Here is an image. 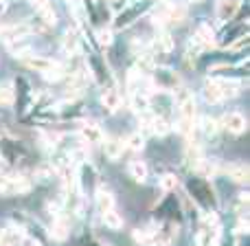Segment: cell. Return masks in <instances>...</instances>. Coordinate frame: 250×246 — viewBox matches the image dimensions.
Returning a JSON list of instances; mask_svg holds the SVG:
<instances>
[{
  "label": "cell",
  "instance_id": "cell-1",
  "mask_svg": "<svg viewBox=\"0 0 250 246\" xmlns=\"http://www.w3.org/2000/svg\"><path fill=\"white\" fill-rule=\"evenodd\" d=\"M178 119H180V132L191 136V132L195 130V121H198V106H195L193 95L185 92V97L178 104Z\"/></svg>",
  "mask_w": 250,
  "mask_h": 246
},
{
  "label": "cell",
  "instance_id": "cell-2",
  "mask_svg": "<svg viewBox=\"0 0 250 246\" xmlns=\"http://www.w3.org/2000/svg\"><path fill=\"white\" fill-rule=\"evenodd\" d=\"M13 55L20 57V62L26 66V68L38 70V73H44V70L53 68V66L57 64L55 60H51V57H42V55H38V53H31V51H18V53H13Z\"/></svg>",
  "mask_w": 250,
  "mask_h": 246
},
{
  "label": "cell",
  "instance_id": "cell-3",
  "mask_svg": "<svg viewBox=\"0 0 250 246\" xmlns=\"http://www.w3.org/2000/svg\"><path fill=\"white\" fill-rule=\"evenodd\" d=\"M29 191V182L20 176H0V196H18Z\"/></svg>",
  "mask_w": 250,
  "mask_h": 246
},
{
  "label": "cell",
  "instance_id": "cell-4",
  "mask_svg": "<svg viewBox=\"0 0 250 246\" xmlns=\"http://www.w3.org/2000/svg\"><path fill=\"white\" fill-rule=\"evenodd\" d=\"M222 128L230 134H244L246 132V117L242 112H226L222 117Z\"/></svg>",
  "mask_w": 250,
  "mask_h": 246
},
{
  "label": "cell",
  "instance_id": "cell-5",
  "mask_svg": "<svg viewBox=\"0 0 250 246\" xmlns=\"http://www.w3.org/2000/svg\"><path fill=\"white\" fill-rule=\"evenodd\" d=\"M79 136H82L88 145H97V143H104V130L97 123H82Z\"/></svg>",
  "mask_w": 250,
  "mask_h": 246
},
{
  "label": "cell",
  "instance_id": "cell-6",
  "mask_svg": "<svg viewBox=\"0 0 250 246\" xmlns=\"http://www.w3.org/2000/svg\"><path fill=\"white\" fill-rule=\"evenodd\" d=\"M239 4H242V0H217V4H215V16H217V20H222V22L230 20V18L237 13Z\"/></svg>",
  "mask_w": 250,
  "mask_h": 246
},
{
  "label": "cell",
  "instance_id": "cell-7",
  "mask_svg": "<svg viewBox=\"0 0 250 246\" xmlns=\"http://www.w3.org/2000/svg\"><path fill=\"white\" fill-rule=\"evenodd\" d=\"M193 44H198V48H208L215 44V31L208 24H200L198 31L193 35Z\"/></svg>",
  "mask_w": 250,
  "mask_h": 246
},
{
  "label": "cell",
  "instance_id": "cell-8",
  "mask_svg": "<svg viewBox=\"0 0 250 246\" xmlns=\"http://www.w3.org/2000/svg\"><path fill=\"white\" fill-rule=\"evenodd\" d=\"M104 150H105V156H108L110 160H119L125 150V143L121 138H108V141H104Z\"/></svg>",
  "mask_w": 250,
  "mask_h": 246
},
{
  "label": "cell",
  "instance_id": "cell-9",
  "mask_svg": "<svg viewBox=\"0 0 250 246\" xmlns=\"http://www.w3.org/2000/svg\"><path fill=\"white\" fill-rule=\"evenodd\" d=\"M70 229H68V222L64 220V218H57L55 222L51 224V229H48V235H51L53 240H57V242H64L66 238H68Z\"/></svg>",
  "mask_w": 250,
  "mask_h": 246
},
{
  "label": "cell",
  "instance_id": "cell-10",
  "mask_svg": "<svg viewBox=\"0 0 250 246\" xmlns=\"http://www.w3.org/2000/svg\"><path fill=\"white\" fill-rule=\"evenodd\" d=\"M202 99L208 101V104H220L222 101V90H220V84L217 82H207L202 88Z\"/></svg>",
  "mask_w": 250,
  "mask_h": 246
},
{
  "label": "cell",
  "instance_id": "cell-11",
  "mask_svg": "<svg viewBox=\"0 0 250 246\" xmlns=\"http://www.w3.org/2000/svg\"><path fill=\"white\" fill-rule=\"evenodd\" d=\"M97 209H99V213H105L110 211V209H114V196L110 189H105V187H101L99 191H97Z\"/></svg>",
  "mask_w": 250,
  "mask_h": 246
},
{
  "label": "cell",
  "instance_id": "cell-12",
  "mask_svg": "<svg viewBox=\"0 0 250 246\" xmlns=\"http://www.w3.org/2000/svg\"><path fill=\"white\" fill-rule=\"evenodd\" d=\"M127 172L136 182H145L147 180V172H149V169H147V165L143 163V160H129Z\"/></svg>",
  "mask_w": 250,
  "mask_h": 246
},
{
  "label": "cell",
  "instance_id": "cell-13",
  "mask_svg": "<svg viewBox=\"0 0 250 246\" xmlns=\"http://www.w3.org/2000/svg\"><path fill=\"white\" fill-rule=\"evenodd\" d=\"M101 104L105 106V110H110V112H117L119 106H121V95H119L114 88H110V90L104 92V97H101Z\"/></svg>",
  "mask_w": 250,
  "mask_h": 246
},
{
  "label": "cell",
  "instance_id": "cell-14",
  "mask_svg": "<svg viewBox=\"0 0 250 246\" xmlns=\"http://www.w3.org/2000/svg\"><path fill=\"white\" fill-rule=\"evenodd\" d=\"M229 176L233 178L235 182H248V178H250V169H248L244 163H233V165L229 167Z\"/></svg>",
  "mask_w": 250,
  "mask_h": 246
},
{
  "label": "cell",
  "instance_id": "cell-15",
  "mask_svg": "<svg viewBox=\"0 0 250 246\" xmlns=\"http://www.w3.org/2000/svg\"><path fill=\"white\" fill-rule=\"evenodd\" d=\"M129 101H132V110L136 114H143L149 110V97L143 95V92H132V99Z\"/></svg>",
  "mask_w": 250,
  "mask_h": 246
},
{
  "label": "cell",
  "instance_id": "cell-16",
  "mask_svg": "<svg viewBox=\"0 0 250 246\" xmlns=\"http://www.w3.org/2000/svg\"><path fill=\"white\" fill-rule=\"evenodd\" d=\"M101 216H104V222H105V226H108V229H112V231L123 229V218H121V213H119V211L110 209V211L101 213Z\"/></svg>",
  "mask_w": 250,
  "mask_h": 246
},
{
  "label": "cell",
  "instance_id": "cell-17",
  "mask_svg": "<svg viewBox=\"0 0 250 246\" xmlns=\"http://www.w3.org/2000/svg\"><path fill=\"white\" fill-rule=\"evenodd\" d=\"M38 16H40V20L42 22H46L48 26H53L57 22V16H55V11H53V7L48 2H44V4H40L38 7Z\"/></svg>",
  "mask_w": 250,
  "mask_h": 246
},
{
  "label": "cell",
  "instance_id": "cell-18",
  "mask_svg": "<svg viewBox=\"0 0 250 246\" xmlns=\"http://www.w3.org/2000/svg\"><path fill=\"white\" fill-rule=\"evenodd\" d=\"M147 125H149V130H151L154 134H158V136H165V134L169 132V123L165 121L163 117H151Z\"/></svg>",
  "mask_w": 250,
  "mask_h": 246
},
{
  "label": "cell",
  "instance_id": "cell-19",
  "mask_svg": "<svg viewBox=\"0 0 250 246\" xmlns=\"http://www.w3.org/2000/svg\"><path fill=\"white\" fill-rule=\"evenodd\" d=\"M156 44H158V48L163 53H171L173 51V40H171V35L167 33V31H160L158 33V40H156Z\"/></svg>",
  "mask_w": 250,
  "mask_h": 246
},
{
  "label": "cell",
  "instance_id": "cell-20",
  "mask_svg": "<svg viewBox=\"0 0 250 246\" xmlns=\"http://www.w3.org/2000/svg\"><path fill=\"white\" fill-rule=\"evenodd\" d=\"M220 84V90H222V99H230V97H237L239 86L235 82H217Z\"/></svg>",
  "mask_w": 250,
  "mask_h": 246
},
{
  "label": "cell",
  "instance_id": "cell-21",
  "mask_svg": "<svg viewBox=\"0 0 250 246\" xmlns=\"http://www.w3.org/2000/svg\"><path fill=\"white\" fill-rule=\"evenodd\" d=\"M127 147L134 152L145 150V136H143V134H132V136L127 138Z\"/></svg>",
  "mask_w": 250,
  "mask_h": 246
},
{
  "label": "cell",
  "instance_id": "cell-22",
  "mask_svg": "<svg viewBox=\"0 0 250 246\" xmlns=\"http://www.w3.org/2000/svg\"><path fill=\"white\" fill-rule=\"evenodd\" d=\"M200 128L204 130V134H207V136H215V134H217V128H220V125H217V121H213L211 117H204L202 123H200Z\"/></svg>",
  "mask_w": 250,
  "mask_h": 246
},
{
  "label": "cell",
  "instance_id": "cell-23",
  "mask_svg": "<svg viewBox=\"0 0 250 246\" xmlns=\"http://www.w3.org/2000/svg\"><path fill=\"white\" fill-rule=\"evenodd\" d=\"M178 187V178L173 176V174H165L163 178H160V189L163 191H173Z\"/></svg>",
  "mask_w": 250,
  "mask_h": 246
},
{
  "label": "cell",
  "instance_id": "cell-24",
  "mask_svg": "<svg viewBox=\"0 0 250 246\" xmlns=\"http://www.w3.org/2000/svg\"><path fill=\"white\" fill-rule=\"evenodd\" d=\"M62 46H64V51H66V53H75V48H77V40H75L73 31H66V33H64Z\"/></svg>",
  "mask_w": 250,
  "mask_h": 246
},
{
  "label": "cell",
  "instance_id": "cell-25",
  "mask_svg": "<svg viewBox=\"0 0 250 246\" xmlns=\"http://www.w3.org/2000/svg\"><path fill=\"white\" fill-rule=\"evenodd\" d=\"M44 79H48V82H57V79H62L64 77V68H62L60 64H55L53 68H48V70H44Z\"/></svg>",
  "mask_w": 250,
  "mask_h": 246
},
{
  "label": "cell",
  "instance_id": "cell-26",
  "mask_svg": "<svg viewBox=\"0 0 250 246\" xmlns=\"http://www.w3.org/2000/svg\"><path fill=\"white\" fill-rule=\"evenodd\" d=\"M97 42H99L101 46H108V44H112V29L104 26V29L97 31Z\"/></svg>",
  "mask_w": 250,
  "mask_h": 246
},
{
  "label": "cell",
  "instance_id": "cell-27",
  "mask_svg": "<svg viewBox=\"0 0 250 246\" xmlns=\"http://www.w3.org/2000/svg\"><path fill=\"white\" fill-rule=\"evenodd\" d=\"M134 238L138 240V242H151V240H154V229H141V231H136V233H134Z\"/></svg>",
  "mask_w": 250,
  "mask_h": 246
},
{
  "label": "cell",
  "instance_id": "cell-28",
  "mask_svg": "<svg viewBox=\"0 0 250 246\" xmlns=\"http://www.w3.org/2000/svg\"><path fill=\"white\" fill-rule=\"evenodd\" d=\"M11 99H13L11 88H9V86H0V106L11 104Z\"/></svg>",
  "mask_w": 250,
  "mask_h": 246
},
{
  "label": "cell",
  "instance_id": "cell-29",
  "mask_svg": "<svg viewBox=\"0 0 250 246\" xmlns=\"http://www.w3.org/2000/svg\"><path fill=\"white\" fill-rule=\"evenodd\" d=\"M66 2H68L70 9H77V11L82 13V0H66Z\"/></svg>",
  "mask_w": 250,
  "mask_h": 246
},
{
  "label": "cell",
  "instance_id": "cell-30",
  "mask_svg": "<svg viewBox=\"0 0 250 246\" xmlns=\"http://www.w3.org/2000/svg\"><path fill=\"white\" fill-rule=\"evenodd\" d=\"M237 229H239V233H246V231H248V222H246V220H242V222H239Z\"/></svg>",
  "mask_w": 250,
  "mask_h": 246
},
{
  "label": "cell",
  "instance_id": "cell-31",
  "mask_svg": "<svg viewBox=\"0 0 250 246\" xmlns=\"http://www.w3.org/2000/svg\"><path fill=\"white\" fill-rule=\"evenodd\" d=\"M29 2H33V4H38V7H40V4H44L46 0H29Z\"/></svg>",
  "mask_w": 250,
  "mask_h": 246
},
{
  "label": "cell",
  "instance_id": "cell-32",
  "mask_svg": "<svg viewBox=\"0 0 250 246\" xmlns=\"http://www.w3.org/2000/svg\"><path fill=\"white\" fill-rule=\"evenodd\" d=\"M156 2H167V0H156Z\"/></svg>",
  "mask_w": 250,
  "mask_h": 246
},
{
  "label": "cell",
  "instance_id": "cell-33",
  "mask_svg": "<svg viewBox=\"0 0 250 246\" xmlns=\"http://www.w3.org/2000/svg\"><path fill=\"white\" fill-rule=\"evenodd\" d=\"M189 2H200V0H189Z\"/></svg>",
  "mask_w": 250,
  "mask_h": 246
}]
</instances>
